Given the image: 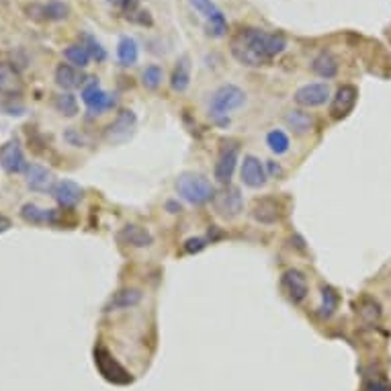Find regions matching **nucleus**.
<instances>
[{
	"label": "nucleus",
	"instance_id": "nucleus-26",
	"mask_svg": "<svg viewBox=\"0 0 391 391\" xmlns=\"http://www.w3.org/2000/svg\"><path fill=\"white\" fill-rule=\"evenodd\" d=\"M189 84H191V60L185 56V58H181V60L177 62L174 70H172L170 86H172V90H177V92H185V90L189 88Z\"/></svg>",
	"mask_w": 391,
	"mask_h": 391
},
{
	"label": "nucleus",
	"instance_id": "nucleus-41",
	"mask_svg": "<svg viewBox=\"0 0 391 391\" xmlns=\"http://www.w3.org/2000/svg\"><path fill=\"white\" fill-rule=\"evenodd\" d=\"M111 4H115V6H121V8H131V0H109Z\"/></svg>",
	"mask_w": 391,
	"mask_h": 391
},
{
	"label": "nucleus",
	"instance_id": "nucleus-37",
	"mask_svg": "<svg viewBox=\"0 0 391 391\" xmlns=\"http://www.w3.org/2000/svg\"><path fill=\"white\" fill-rule=\"evenodd\" d=\"M207 248V240L205 238H189L187 242H185V246H183V250L187 252V254H199L201 250H205Z\"/></svg>",
	"mask_w": 391,
	"mask_h": 391
},
{
	"label": "nucleus",
	"instance_id": "nucleus-31",
	"mask_svg": "<svg viewBox=\"0 0 391 391\" xmlns=\"http://www.w3.org/2000/svg\"><path fill=\"white\" fill-rule=\"evenodd\" d=\"M266 146H268L270 152L277 154V156L287 154V152H289V137H287L285 131L281 130L268 131V135H266Z\"/></svg>",
	"mask_w": 391,
	"mask_h": 391
},
{
	"label": "nucleus",
	"instance_id": "nucleus-18",
	"mask_svg": "<svg viewBox=\"0 0 391 391\" xmlns=\"http://www.w3.org/2000/svg\"><path fill=\"white\" fill-rule=\"evenodd\" d=\"M52 195L62 209H74L82 201V189L74 181H58Z\"/></svg>",
	"mask_w": 391,
	"mask_h": 391
},
{
	"label": "nucleus",
	"instance_id": "nucleus-28",
	"mask_svg": "<svg viewBox=\"0 0 391 391\" xmlns=\"http://www.w3.org/2000/svg\"><path fill=\"white\" fill-rule=\"evenodd\" d=\"M64 58L68 60V64L78 68V70L86 68V66L90 64V60H92V58H90V52L84 48V43H74V46H70V48H66Z\"/></svg>",
	"mask_w": 391,
	"mask_h": 391
},
{
	"label": "nucleus",
	"instance_id": "nucleus-40",
	"mask_svg": "<svg viewBox=\"0 0 391 391\" xmlns=\"http://www.w3.org/2000/svg\"><path fill=\"white\" fill-rule=\"evenodd\" d=\"M268 172L270 174H283V168L279 166V164H274V162H268ZM266 172V174H268Z\"/></svg>",
	"mask_w": 391,
	"mask_h": 391
},
{
	"label": "nucleus",
	"instance_id": "nucleus-9",
	"mask_svg": "<svg viewBox=\"0 0 391 391\" xmlns=\"http://www.w3.org/2000/svg\"><path fill=\"white\" fill-rule=\"evenodd\" d=\"M135 128H137V117H135V113L130 111V109H123V111L117 113V117L113 119V123L107 126V130H105V139H107L109 143H123V141H128L131 135H133Z\"/></svg>",
	"mask_w": 391,
	"mask_h": 391
},
{
	"label": "nucleus",
	"instance_id": "nucleus-25",
	"mask_svg": "<svg viewBox=\"0 0 391 391\" xmlns=\"http://www.w3.org/2000/svg\"><path fill=\"white\" fill-rule=\"evenodd\" d=\"M312 70H314V74H316V76L330 80V78H334V76L338 74L340 64H338V60H336V56H334V54H330V52H322V54H318V56L314 58V62H312Z\"/></svg>",
	"mask_w": 391,
	"mask_h": 391
},
{
	"label": "nucleus",
	"instance_id": "nucleus-38",
	"mask_svg": "<svg viewBox=\"0 0 391 391\" xmlns=\"http://www.w3.org/2000/svg\"><path fill=\"white\" fill-rule=\"evenodd\" d=\"M64 139L70 146H74V148H82V146H86V141H88L82 133H78V131L72 130V128L64 133Z\"/></svg>",
	"mask_w": 391,
	"mask_h": 391
},
{
	"label": "nucleus",
	"instance_id": "nucleus-10",
	"mask_svg": "<svg viewBox=\"0 0 391 391\" xmlns=\"http://www.w3.org/2000/svg\"><path fill=\"white\" fill-rule=\"evenodd\" d=\"M27 160L23 154V148L17 139H8L0 146V168L6 174H21L27 170Z\"/></svg>",
	"mask_w": 391,
	"mask_h": 391
},
{
	"label": "nucleus",
	"instance_id": "nucleus-32",
	"mask_svg": "<svg viewBox=\"0 0 391 391\" xmlns=\"http://www.w3.org/2000/svg\"><path fill=\"white\" fill-rule=\"evenodd\" d=\"M141 84H143L148 90H156V88L162 84V68L156 64L148 66V68L141 72Z\"/></svg>",
	"mask_w": 391,
	"mask_h": 391
},
{
	"label": "nucleus",
	"instance_id": "nucleus-5",
	"mask_svg": "<svg viewBox=\"0 0 391 391\" xmlns=\"http://www.w3.org/2000/svg\"><path fill=\"white\" fill-rule=\"evenodd\" d=\"M238 160H240V146L236 139H223L221 141V148H219V154H217V162H215V181L221 183V185H230L234 172H236V166H238Z\"/></svg>",
	"mask_w": 391,
	"mask_h": 391
},
{
	"label": "nucleus",
	"instance_id": "nucleus-16",
	"mask_svg": "<svg viewBox=\"0 0 391 391\" xmlns=\"http://www.w3.org/2000/svg\"><path fill=\"white\" fill-rule=\"evenodd\" d=\"M240 174H242V183H244L246 187H250V189H261V187L266 185V179H268L264 164H262L257 156H250V154L244 156Z\"/></svg>",
	"mask_w": 391,
	"mask_h": 391
},
{
	"label": "nucleus",
	"instance_id": "nucleus-2",
	"mask_svg": "<svg viewBox=\"0 0 391 391\" xmlns=\"http://www.w3.org/2000/svg\"><path fill=\"white\" fill-rule=\"evenodd\" d=\"M246 103V92L236 86V84H223L219 86L213 97H211V103H209V117L219 123V126H225L230 121V113L240 109L242 105Z\"/></svg>",
	"mask_w": 391,
	"mask_h": 391
},
{
	"label": "nucleus",
	"instance_id": "nucleus-12",
	"mask_svg": "<svg viewBox=\"0 0 391 391\" xmlns=\"http://www.w3.org/2000/svg\"><path fill=\"white\" fill-rule=\"evenodd\" d=\"M295 103L303 109H316L322 107L330 101V86L326 82H314V84H305L301 88H297L295 92Z\"/></svg>",
	"mask_w": 391,
	"mask_h": 391
},
{
	"label": "nucleus",
	"instance_id": "nucleus-11",
	"mask_svg": "<svg viewBox=\"0 0 391 391\" xmlns=\"http://www.w3.org/2000/svg\"><path fill=\"white\" fill-rule=\"evenodd\" d=\"M359 101V90L352 84H342L336 94L332 97V105H330V115L332 119H344L352 113L354 105Z\"/></svg>",
	"mask_w": 391,
	"mask_h": 391
},
{
	"label": "nucleus",
	"instance_id": "nucleus-27",
	"mask_svg": "<svg viewBox=\"0 0 391 391\" xmlns=\"http://www.w3.org/2000/svg\"><path fill=\"white\" fill-rule=\"evenodd\" d=\"M117 58L121 66H133L139 58V46L133 37H121L117 43Z\"/></svg>",
	"mask_w": 391,
	"mask_h": 391
},
{
	"label": "nucleus",
	"instance_id": "nucleus-35",
	"mask_svg": "<svg viewBox=\"0 0 391 391\" xmlns=\"http://www.w3.org/2000/svg\"><path fill=\"white\" fill-rule=\"evenodd\" d=\"M84 48L90 52V58H94L97 62H105L107 60V50L92 37V35H84Z\"/></svg>",
	"mask_w": 391,
	"mask_h": 391
},
{
	"label": "nucleus",
	"instance_id": "nucleus-15",
	"mask_svg": "<svg viewBox=\"0 0 391 391\" xmlns=\"http://www.w3.org/2000/svg\"><path fill=\"white\" fill-rule=\"evenodd\" d=\"M21 219L31 225H58L60 223V211L58 209H46L35 203H27L21 207Z\"/></svg>",
	"mask_w": 391,
	"mask_h": 391
},
{
	"label": "nucleus",
	"instance_id": "nucleus-14",
	"mask_svg": "<svg viewBox=\"0 0 391 391\" xmlns=\"http://www.w3.org/2000/svg\"><path fill=\"white\" fill-rule=\"evenodd\" d=\"M252 217L262 225H272L283 219V205L274 197H262L257 199L252 205Z\"/></svg>",
	"mask_w": 391,
	"mask_h": 391
},
{
	"label": "nucleus",
	"instance_id": "nucleus-29",
	"mask_svg": "<svg viewBox=\"0 0 391 391\" xmlns=\"http://www.w3.org/2000/svg\"><path fill=\"white\" fill-rule=\"evenodd\" d=\"M338 305H340V295H338V291L334 289V287H322V303H320V316L328 320V318H332L334 314H336V310H338Z\"/></svg>",
	"mask_w": 391,
	"mask_h": 391
},
{
	"label": "nucleus",
	"instance_id": "nucleus-19",
	"mask_svg": "<svg viewBox=\"0 0 391 391\" xmlns=\"http://www.w3.org/2000/svg\"><path fill=\"white\" fill-rule=\"evenodd\" d=\"M23 92V80L21 74L6 62H0V94L14 99Z\"/></svg>",
	"mask_w": 391,
	"mask_h": 391
},
{
	"label": "nucleus",
	"instance_id": "nucleus-1",
	"mask_svg": "<svg viewBox=\"0 0 391 391\" xmlns=\"http://www.w3.org/2000/svg\"><path fill=\"white\" fill-rule=\"evenodd\" d=\"M287 48V39L277 33H268L264 29L244 27L240 29L232 41L230 52L242 66L261 68L270 64L277 56H281Z\"/></svg>",
	"mask_w": 391,
	"mask_h": 391
},
{
	"label": "nucleus",
	"instance_id": "nucleus-39",
	"mask_svg": "<svg viewBox=\"0 0 391 391\" xmlns=\"http://www.w3.org/2000/svg\"><path fill=\"white\" fill-rule=\"evenodd\" d=\"M10 228H12V221H10V219H8L6 215H2V213H0V234L8 232Z\"/></svg>",
	"mask_w": 391,
	"mask_h": 391
},
{
	"label": "nucleus",
	"instance_id": "nucleus-7",
	"mask_svg": "<svg viewBox=\"0 0 391 391\" xmlns=\"http://www.w3.org/2000/svg\"><path fill=\"white\" fill-rule=\"evenodd\" d=\"M82 103L86 105V109H88L92 115H101V113L113 109L117 101H115L113 94H109L107 90H103L94 78H90V80L84 84V88H82Z\"/></svg>",
	"mask_w": 391,
	"mask_h": 391
},
{
	"label": "nucleus",
	"instance_id": "nucleus-23",
	"mask_svg": "<svg viewBox=\"0 0 391 391\" xmlns=\"http://www.w3.org/2000/svg\"><path fill=\"white\" fill-rule=\"evenodd\" d=\"M357 314L359 318L365 322V324H377L381 320V303L371 297V295H363L359 301H357Z\"/></svg>",
	"mask_w": 391,
	"mask_h": 391
},
{
	"label": "nucleus",
	"instance_id": "nucleus-42",
	"mask_svg": "<svg viewBox=\"0 0 391 391\" xmlns=\"http://www.w3.org/2000/svg\"><path fill=\"white\" fill-rule=\"evenodd\" d=\"M166 207L170 209V213H179V211H181V205H179V203H174V201H168V203H166Z\"/></svg>",
	"mask_w": 391,
	"mask_h": 391
},
{
	"label": "nucleus",
	"instance_id": "nucleus-13",
	"mask_svg": "<svg viewBox=\"0 0 391 391\" xmlns=\"http://www.w3.org/2000/svg\"><path fill=\"white\" fill-rule=\"evenodd\" d=\"M25 183L35 193H52L54 187L58 185L56 174L50 168L41 166V164H29L27 166V170H25Z\"/></svg>",
	"mask_w": 391,
	"mask_h": 391
},
{
	"label": "nucleus",
	"instance_id": "nucleus-33",
	"mask_svg": "<svg viewBox=\"0 0 391 391\" xmlns=\"http://www.w3.org/2000/svg\"><path fill=\"white\" fill-rule=\"evenodd\" d=\"M189 2L195 6L197 12H201V14H203L205 23H207V21H211V19H215L217 14H221V10L217 8V4H215L213 0H189Z\"/></svg>",
	"mask_w": 391,
	"mask_h": 391
},
{
	"label": "nucleus",
	"instance_id": "nucleus-20",
	"mask_svg": "<svg viewBox=\"0 0 391 391\" xmlns=\"http://www.w3.org/2000/svg\"><path fill=\"white\" fill-rule=\"evenodd\" d=\"M119 240H121L123 244L131 246V248H148V246H152L154 236H152L146 228H141V225L128 223L126 228H121Z\"/></svg>",
	"mask_w": 391,
	"mask_h": 391
},
{
	"label": "nucleus",
	"instance_id": "nucleus-21",
	"mask_svg": "<svg viewBox=\"0 0 391 391\" xmlns=\"http://www.w3.org/2000/svg\"><path fill=\"white\" fill-rule=\"evenodd\" d=\"M27 12H29V17H37V12L39 14H43V19L46 21H64L68 19V14H70V8H68V4L62 2V0H50L48 4H43V6H31V8H27Z\"/></svg>",
	"mask_w": 391,
	"mask_h": 391
},
{
	"label": "nucleus",
	"instance_id": "nucleus-24",
	"mask_svg": "<svg viewBox=\"0 0 391 391\" xmlns=\"http://www.w3.org/2000/svg\"><path fill=\"white\" fill-rule=\"evenodd\" d=\"M285 123L291 131H295L297 135H305L310 133L314 128V117L305 111H299V109H291L285 113Z\"/></svg>",
	"mask_w": 391,
	"mask_h": 391
},
{
	"label": "nucleus",
	"instance_id": "nucleus-3",
	"mask_svg": "<svg viewBox=\"0 0 391 391\" xmlns=\"http://www.w3.org/2000/svg\"><path fill=\"white\" fill-rule=\"evenodd\" d=\"M177 193L191 205H205L215 195L213 185L197 172H183L177 179Z\"/></svg>",
	"mask_w": 391,
	"mask_h": 391
},
{
	"label": "nucleus",
	"instance_id": "nucleus-4",
	"mask_svg": "<svg viewBox=\"0 0 391 391\" xmlns=\"http://www.w3.org/2000/svg\"><path fill=\"white\" fill-rule=\"evenodd\" d=\"M94 365H97L99 373L109 383H115V385H128V383H131V375L128 373V369L109 352V348H105L101 344L94 348Z\"/></svg>",
	"mask_w": 391,
	"mask_h": 391
},
{
	"label": "nucleus",
	"instance_id": "nucleus-8",
	"mask_svg": "<svg viewBox=\"0 0 391 391\" xmlns=\"http://www.w3.org/2000/svg\"><path fill=\"white\" fill-rule=\"evenodd\" d=\"M281 291H283V295L291 303L299 305L308 297V293H310V285H308L305 274L301 270H297V268L285 270L283 277H281Z\"/></svg>",
	"mask_w": 391,
	"mask_h": 391
},
{
	"label": "nucleus",
	"instance_id": "nucleus-36",
	"mask_svg": "<svg viewBox=\"0 0 391 391\" xmlns=\"http://www.w3.org/2000/svg\"><path fill=\"white\" fill-rule=\"evenodd\" d=\"M365 390L367 391H391V383L381 377V375H375V377H369L367 383H365Z\"/></svg>",
	"mask_w": 391,
	"mask_h": 391
},
{
	"label": "nucleus",
	"instance_id": "nucleus-22",
	"mask_svg": "<svg viewBox=\"0 0 391 391\" xmlns=\"http://www.w3.org/2000/svg\"><path fill=\"white\" fill-rule=\"evenodd\" d=\"M54 78H56V84L60 88H64V90H74V88H78V86L84 84V74L78 68H74V66L70 64L58 66Z\"/></svg>",
	"mask_w": 391,
	"mask_h": 391
},
{
	"label": "nucleus",
	"instance_id": "nucleus-17",
	"mask_svg": "<svg viewBox=\"0 0 391 391\" xmlns=\"http://www.w3.org/2000/svg\"><path fill=\"white\" fill-rule=\"evenodd\" d=\"M143 293L135 287H126V289H119L115 291L109 301L105 303V312H121V310H130V308H135L139 305Z\"/></svg>",
	"mask_w": 391,
	"mask_h": 391
},
{
	"label": "nucleus",
	"instance_id": "nucleus-30",
	"mask_svg": "<svg viewBox=\"0 0 391 391\" xmlns=\"http://www.w3.org/2000/svg\"><path fill=\"white\" fill-rule=\"evenodd\" d=\"M54 107L64 117H76L78 115V101L72 92H62L54 99Z\"/></svg>",
	"mask_w": 391,
	"mask_h": 391
},
{
	"label": "nucleus",
	"instance_id": "nucleus-6",
	"mask_svg": "<svg viewBox=\"0 0 391 391\" xmlns=\"http://www.w3.org/2000/svg\"><path fill=\"white\" fill-rule=\"evenodd\" d=\"M211 201H213V207H215L217 215H221L223 219H236L244 211V201H242L238 187L225 185L221 191H215V195H213Z\"/></svg>",
	"mask_w": 391,
	"mask_h": 391
},
{
	"label": "nucleus",
	"instance_id": "nucleus-34",
	"mask_svg": "<svg viewBox=\"0 0 391 391\" xmlns=\"http://www.w3.org/2000/svg\"><path fill=\"white\" fill-rule=\"evenodd\" d=\"M205 31H207V35H211V37H223V35L228 33L225 14L221 12V14H217L215 19L207 21V23H205Z\"/></svg>",
	"mask_w": 391,
	"mask_h": 391
}]
</instances>
